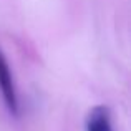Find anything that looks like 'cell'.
I'll use <instances>...</instances> for the list:
<instances>
[{
  "instance_id": "7a4b0ae2",
  "label": "cell",
  "mask_w": 131,
  "mask_h": 131,
  "mask_svg": "<svg viewBox=\"0 0 131 131\" xmlns=\"http://www.w3.org/2000/svg\"><path fill=\"white\" fill-rule=\"evenodd\" d=\"M86 131H113L106 106H95L86 119Z\"/></svg>"
},
{
  "instance_id": "6da1fadb",
  "label": "cell",
  "mask_w": 131,
  "mask_h": 131,
  "mask_svg": "<svg viewBox=\"0 0 131 131\" xmlns=\"http://www.w3.org/2000/svg\"><path fill=\"white\" fill-rule=\"evenodd\" d=\"M0 93L5 101L7 108L12 115H18V96L15 91V85H13V78L10 73V67L7 58L0 51Z\"/></svg>"
}]
</instances>
